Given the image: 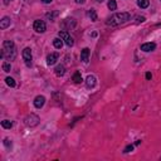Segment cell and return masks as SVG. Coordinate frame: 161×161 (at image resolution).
Segmentation results:
<instances>
[{
    "instance_id": "cell-1",
    "label": "cell",
    "mask_w": 161,
    "mask_h": 161,
    "mask_svg": "<svg viewBox=\"0 0 161 161\" xmlns=\"http://www.w3.org/2000/svg\"><path fill=\"white\" fill-rule=\"evenodd\" d=\"M17 57V48L13 40H5L3 43L1 58H5L7 61H14Z\"/></svg>"
},
{
    "instance_id": "cell-2",
    "label": "cell",
    "mask_w": 161,
    "mask_h": 161,
    "mask_svg": "<svg viewBox=\"0 0 161 161\" xmlns=\"http://www.w3.org/2000/svg\"><path fill=\"white\" fill-rule=\"evenodd\" d=\"M131 19V15L130 13H116L113 14L111 18H108V20L106 21L107 25H112V26H116V25H120L128 21Z\"/></svg>"
},
{
    "instance_id": "cell-3",
    "label": "cell",
    "mask_w": 161,
    "mask_h": 161,
    "mask_svg": "<svg viewBox=\"0 0 161 161\" xmlns=\"http://www.w3.org/2000/svg\"><path fill=\"white\" fill-rule=\"evenodd\" d=\"M39 122H40V119L38 116H37L35 113H30L25 117V120H24V123L28 127H35V126H38L39 125Z\"/></svg>"
},
{
    "instance_id": "cell-4",
    "label": "cell",
    "mask_w": 161,
    "mask_h": 161,
    "mask_svg": "<svg viewBox=\"0 0 161 161\" xmlns=\"http://www.w3.org/2000/svg\"><path fill=\"white\" fill-rule=\"evenodd\" d=\"M21 56H23V59L26 64V67H31V59H33V56H31V49L30 48H24L23 49V53H21Z\"/></svg>"
},
{
    "instance_id": "cell-5",
    "label": "cell",
    "mask_w": 161,
    "mask_h": 161,
    "mask_svg": "<svg viewBox=\"0 0 161 161\" xmlns=\"http://www.w3.org/2000/svg\"><path fill=\"white\" fill-rule=\"evenodd\" d=\"M58 35H59V38L63 39V42L66 43L68 47H73V45H74V39L67 33V31H59V33H58Z\"/></svg>"
},
{
    "instance_id": "cell-6",
    "label": "cell",
    "mask_w": 161,
    "mask_h": 161,
    "mask_svg": "<svg viewBox=\"0 0 161 161\" xmlns=\"http://www.w3.org/2000/svg\"><path fill=\"white\" fill-rule=\"evenodd\" d=\"M33 28L37 33H44L47 30V24H45V21H43V20H35L33 24Z\"/></svg>"
},
{
    "instance_id": "cell-7",
    "label": "cell",
    "mask_w": 161,
    "mask_h": 161,
    "mask_svg": "<svg viewBox=\"0 0 161 161\" xmlns=\"http://www.w3.org/2000/svg\"><path fill=\"white\" fill-rule=\"evenodd\" d=\"M89 54H91L89 48H83L82 52H80V61H82L83 63H88V61H89Z\"/></svg>"
},
{
    "instance_id": "cell-8",
    "label": "cell",
    "mask_w": 161,
    "mask_h": 161,
    "mask_svg": "<svg viewBox=\"0 0 161 161\" xmlns=\"http://www.w3.org/2000/svg\"><path fill=\"white\" fill-rule=\"evenodd\" d=\"M45 103V97L44 96H37V97L34 98V106H35V108H42L43 106H44Z\"/></svg>"
},
{
    "instance_id": "cell-9",
    "label": "cell",
    "mask_w": 161,
    "mask_h": 161,
    "mask_svg": "<svg viewBox=\"0 0 161 161\" xmlns=\"http://www.w3.org/2000/svg\"><path fill=\"white\" fill-rule=\"evenodd\" d=\"M58 58H59L58 53H50V54L47 57V64L48 66H53V64L58 61Z\"/></svg>"
},
{
    "instance_id": "cell-10",
    "label": "cell",
    "mask_w": 161,
    "mask_h": 161,
    "mask_svg": "<svg viewBox=\"0 0 161 161\" xmlns=\"http://www.w3.org/2000/svg\"><path fill=\"white\" fill-rule=\"evenodd\" d=\"M155 48H156L155 43H143L141 45V50L142 52H152V50H155Z\"/></svg>"
},
{
    "instance_id": "cell-11",
    "label": "cell",
    "mask_w": 161,
    "mask_h": 161,
    "mask_svg": "<svg viewBox=\"0 0 161 161\" xmlns=\"http://www.w3.org/2000/svg\"><path fill=\"white\" fill-rule=\"evenodd\" d=\"M54 73L58 77L64 76V73H66V67H64L63 64H58V66L56 67V69H54Z\"/></svg>"
},
{
    "instance_id": "cell-12",
    "label": "cell",
    "mask_w": 161,
    "mask_h": 161,
    "mask_svg": "<svg viewBox=\"0 0 161 161\" xmlns=\"http://www.w3.org/2000/svg\"><path fill=\"white\" fill-rule=\"evenodd\" d=\"M86 86L87 88H93L96 86V77L94 76H88L86 78Z\"/></svg>"
},
{
    "instance_id": "cell-13",
    "label": "cell",
    "mask_w": 161,
    "mask_h": 161,
    "mask_svg": "<svg viewBox=\"0 0 161 161\" xmlns=\"http://www.w3.org/2000/svg\"><path fill=\"white\" fill-rule=\"evenodd\" d=\"M8 26H10V18L4 17L1 20H0V29H7Z\"/></svg>"
},
{
    "instance_id": "cell-14",
    "label": "cell",
    "mask_w": 161,
    "mask_h": 161,
    "mask_svg": "<svg viewBox=\"0 0 161 161\" xmlns=\"http://www.w3.org/2000/svg\"><path fill=\"white\" fill-rule=\"evenodd\" d=\"M63 39L62 38H54L53 39V45H54V48H57V49H61V48L63 47Z\"/></svg>"
},
{
    "instance_id": "cell-15",
    "label": "cell",
    "mask_w": 161,
    "mask_h": 161,
    "mask_svg": "<svg viewBox=\"0 0 161 161\" xmlns=\"http://www.w3.org/2000/svg\"><path fill=\"white\" fill-rule=\"evenodd\" d=\"M137 5H138V8H141V9H146V8H149L150 1L149 0H137Z\"/></svg>"
},
{
    "instance_id": "cell-16",
    "label": "cell",
    "mask_w": 161,
    "mask_h": 161,
    "mask_svg": "<svg viewBox=\"0 0 161 161\" xmlns=\"http://www.w3.org/2000/svg\"><path fill=\"white\" fill-rule=\"evenodd\" d=\"M1 126H3V128L10 130V128L13 127V122H12V121H9V120H3V121H1Z\"/></svg>"
},
{
    "instance_id": "cell-17",
    "label": "cell",
    "mask_w": 161,
    "mask_h": 161,
    "mask_svg": "<svg viewBox=\"0 0 161 161\" xmlns=\"http://www.w3.org/2000/svg\"><path fill=\"white\" fill-rule=\"evenodd\" d=\"M88 17L91 18V20H92V21H96V20H97V12H96L94 9H89Z\"/></svg>"
},
{
    "instance_id": "cell-18",
    "label": "cell",
    "mask_w": 161,
    "mask_h": 161,
    "mask_svg": "<svg viewBox=\"0 0 161 161\" xmlns=\"http://www.w3.org/2000/svg\"><path fill=\"white\" fill-rule=\"evenodd\" d=\"M73 80H74V83H80V82H82V76H80V72H76V73H74L73 74Z\"/></svg>"
},
{
    "instance_id": "cell-19",
    "label": "cell",
    "mask_w": 161,
    "mask_h": 161,
    "mask_svg": "<svg viewBox=\"0 0 161 161\" xmlns=\"http://www.w3.org/2000/svg\"><path fill=\"white\" fill-rule=\"evenodd\" d=\"M107 7H108L110 10H116V9H117L116 0H108V4H107Z\"/></svg>"
},
{
    "instance_id": "cell-20",
    "label": "cell",
    "mask_w": 161,
    "mask_h": 161,
    "mask_svg": "<svg viewBox=\"0 0 161 161\" xmlns=\"http://www.w3.org/2000/svg\"><path fill=\"white\" fill-rule=\"evenodd\" d=\"M5 82H7V84L9 86V87H15V80H14V78L7 77V78H5Z\"/></svg>"
},
{
    "instance_id": "cell-21",
    "label": "cell",
    "mask_w": 161,
    "mask_h": 161,
    "mask_svg": "<svg viewBox=\"0 0 161 161\" xmlns=\"http://www.w3.org/2000/svg\"><path fill=\"white\" fill-rule=\"evenodd\" d=\"M10 69H12V66H10V63L4 62V63H3V71L8 73V72H10Z\"/></svg>"
},
{
    "instance_id": "cell-22",
    "label": "cell",
    "mask_w": 161,
    "mask_h": 161,
    "mask_svg": "<svg viewBox=\"0 0 161 161\" xmlns=\"http://www.w3.org/2000/svg\"><path fill=\"white\" fill-rule=\"evenodd\" d=\"M3 143L5 145V147H8V149H10L12 147V140H9V138H4V141H3Z\"/></svg>"
},
{
    "instance_id": "cell-23",
    "label": "cell",
    "mask_w": 161,
    "mask_h": 161,
    "mask_svg": "<svg viewBox=\"0 0 161 161\" xmlns=\"http://www.w3.org/2000/svg\"><path fill=\"white\" fill-rule=\"evenodd\" d=\"M133 151V145H127V146L125 147V150H123V152L127 154V152H131Z\"/></svg>"
},
{
    "instance_id": "cell-24",
    "label": "cell",
    "mask_w": 161,
    "mask_h": 161,
    "mask_svg": "<svg viewBox=\"0 0 161 161\" xmlns=\"http://www.w3.org/2000/svg\"><path fill=\"white\" fill-rule=\"evenodd\" d=\"M136 19H137V20H136V23H142V21L146 20V19H145V17H137Z\"/></svg>"
},
{
    "instance_id": "cell-25",
    "label": "cell",
    "mask_w": 161,
    "mask_h": 161,
    "mask_svg": "<svg viewBox=\"0 0 161 161\" xmlns=\"http://www.w3.org/2000/svg\"><path fill=\"white\" fill-rule=\"evenodd\" d=\"M151 77H152V74L150 73V72H147L146 73V79H151Z\"/></svg>"
},
{
    "instance_id": "cell-26",
    "label": "cell",
    "mask_w": 161,
    "mask_h": 161,
    "mask_svg": "<svg viewBox=\"0 0 161 161\" xmlns=\"http://www.w3.org/2000/svg\"><path fill=\"white\" fill-rule=\"evenodd\" d=\"M76 3H77V4H84L86 0H76Z\"/></svg>"
},
{
    "instance_id": "cell-27",
    "label": "cell",
    "mask_w": 161,
    "mask_h": 161,
    "mask_svg": "<svg viewBox=\"0 0 161 161\" xmlns=\"http://www.w3.org/2000/svg\"><path fill=\"white\" fill-rule=\"evenodd\" d=\"M42 1L44 3V4H50V3L53 1V0H42Z\"/></svg>"
},
{
    "instance_id": "cell-28",
    "label": "cell",
    "mask_w": 161,
    "mask_h": 161,
    "mask_svg": "<svg viewBox=\"0 0 161 161\" xmlns=\"http://www.w3.org/2000/svg\"><path fill=\"white\" fill-rule=\"evenodd\" d=\"M10 1H13V0H4V4H5V5H9Z\"/></svg>"
},
{
    "instance_id": "cell-29",
    "label": "cell",
    "mask_w": 161,
    "mask_h": 161,
    "mask_svg": "<svg viewBox=\"0 0 161 161\" xmlns=\"http://www.w3.org/2000/svg\"><path fill=\"white\" fill-rule=\"evenodd\" d=\"M141 143V140H137L136 142H135V145H136V146H138V145H140Z\"/></svg>"
},
{
    "instance_id": "cell-30",
    "label": "cell",
    "mask_w": 161,
    "mask_h": 161,
    "mask_svg": "<svg viewBox=\"0 0 161 161\" xmlns=\"http://www.w3.org/2000/svg\"><path fill=\"white\" fill-rule=\"evenodd\" d=\"M96 1H97V3H103L105 0H96Z\"/></svg>"
}]
</instances>
